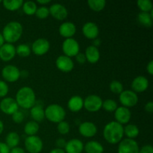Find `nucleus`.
I'll use <instances>...</instances> for the list:
<instances>
[{"instance_id":"9d476101","label":"nucleus","mask_w":153,"mask_h":153,"mask_svg":"<svg viewBox=\"0 0 153 153\" xmlns=\"http://www.w3.org/2000/svg\"><path fill=\"white\" fill-rule=\"evenodd\" d=\"M20 70L14 65H7L1 70L2 78L7 82H15L19 80L20 76Z\"/></svg>"},{"instance_id":"c756f323","label":"nucleus","mask_w":153,"mask_h":153,"mask_svg":"<svg viewBox=\"0 0 153 153\" xmlns=\"http://www.w3.org/2000/svg\"><path fill=\"white\" fill-rule=\"evenodd\" d=\"M152 19L153 18L150 16L149 13L146 12H140L137 16L139 23L147 28L152 26Z\"/></svg>"},{"instance_id":"c03bdc74","label":"nucleus","mask_w":153,"mask_h":153,"mask_svg":"<svg viewBox=\"0 0 153 153\" xmlns=\"http://www.w3.org/2000/svg\"><path fill=\"white\" fill-rule=\"evenodd\" d=\"M10 149L5 143L0 142V153H10Z\"/></svg>"},{"instance_id":"39448f33","label":"nucleus","mask_w":153,"mask_h":153,"mask_svg":"<svg viewBox=\"0 0 153 153\" xmlns=\"http://www.w3.org/2000/svg\"><path fill=\"white\" fill-rule=\"evenodd\" d=\"M25 148L29 153H40L43 150V143L37 135L28 136L25 140Z\"/></svg>"},{"instance_id":"6ab92c4d","label":"nucleus","mask_w":153,"mask_h":153,"mask_svg":"<svg viewBox=\"0 0 153 153\" xmlns=\"http://www.w3.org/2000/svg\"><path fill=\"white\" fill-rule=\"evenodd\" d=\"M79 132L85 137H92L97 133V127L92 122H84L79 125Z\"/></svg>"},{"instance_id":"c9c22d12","label":"nucleus","mask_w":153,"mask_h":153,"mask_svg":"<svg viewBox=\"0 0 153 153\" xmlns=\"http://www.w3.org/2000/svg\"><path fill=\"white\" fill-rule=\"evenodd\" d=\"M109 88H110V91H111L112 93L116 94H120L123 90V85L119 81H112L111 82L109 85Z\"/></svg>"},{"instance_id":"20e7f679","label":"nucleus","mask_w":153,"mask_h":153,"mask_svg":"<svg viewBox=\"0 0 153 153\" xmlns=\"http://www.w3.org/2000/svg\"><path fill=\"white\" fill-rule=\"evenodd\" d=\"M45 117L50 122L58 123L65 119L66 111L64 108L58 104H51L44 109Z\"/></svg>"},{"instance_id":"aec40b11","label":"nucleus","mask_w":153,"mask_h":153,"mask_svg":"<svg viewBox=\"0 0 153 153\" xmlns=\"http://www.w3.org/2000/svg\"><path fill=\"white\" fill-rule=\"evenodd\" d=\"M76 32V27L73 22H64L60 25L59 34L63 37L72 38Z\"/></svg>"},{"instance_id":"6e6552de","label":"nucleus","mask_w":153,"mask_h":153,"mask_svg":"<svg viewBox=\"0 0 153 153\" xmlns=\"http://www.w3.org/2000/svg\"><path fill=\"white\" fill-rule=\"evenodd\" d=\"M102 102L99 96L89 95L84 100V108L89 112H97L102 108Z\"/></svg>"},{"instance_id":"79ce46f5","label":"nucleus","mask_w":153,"mask_h":153,"mask_svg":"<svg viewBox=\"0 0 153 153\" xmlns=\"http://www.w3.org/2000/svg\"><path fill=\"white\" fill-rule=\"evenodd\" d=\"M139 153H153V147L151 145H145L139 150Z\"/></svg>"},{"instance_id":"a211bd4d","label":"nucleus","mask_w":153,"mask_h":153,"mask_svg":"<svg viewBox=\"0 0 153 153\" xmlns=\"http://www.w3.org/2000/svg\"><path fill=\"white\" fill-rule=\"evenodd\" d=\"M82 32L86 38L90 40H95L98 38L100 29L95 22H88L82 27Z\"/></svg>"},{"instance_id":"8fccbe9b","label":"nucleus","mask_w":153,"mask_h":153,"mask_svg":"<svg viewBox=\"0 0 153 153\" xmlns=\"http://www.w3.org/2000/svg\"><path fill=\"white\" fill-rule=\"evenodd\" d=\"M101 44V40L100 39L97 38L95 40H94V42H93V46H96V47L98 48V46Z\"/></svg>"},{"instance_id":"864d4df0","label":"nucleus","mask_w":153,"mask_h":153,"mask_svg":"<svg viewBox=\"0 0 153 153\" xmlns=\"http://www.w3.org/2000/svg\"><path fill=\"white\" fill-rule=\"evenodd\" d=\"M4 43V37H3L2 34L0 33V47H1V46H2L3 44Z\"/></svg>"},{"instance_id":"f704fd0d","label":"nucleus","mask_w":153,"mask_h":153,"mask_svg":"<svg viewBox=\"0 0 153 153\" xmlns=\"http://www.w3.org/2000/svg\"><path fill=\"white\" fill-rule=\"evenodd\" d=\"M137 7L141 12L149 13L152 10V2L150 0H138L137 2Z\"/></svg>"},{"instance_id":"dca6fc26","label":"nucleus","mask_w":153,"mask_h":153,"mask_svg":"<svg viewBox=\"0 0 153 153\" xmlns=\"http://www.w3.org/2000/svg\"><path fill=\"white\" fill-rule=\"evenodd\" d=\"M131 87L134 93H143L149 88V80L145 76H138L133 79Z\"/></svg>"},{"instance_id":"09e8293b","label":"nucleus","mask_w":153,"mask_h":153,"mask_svg":"<svg viewBox=\"0 0 153 153\" xmlns=\"http://www.w3.org/2000/svg\"><path fill=\"white\" fill-rule=\"evenodd\" d=\"M49 153H66L64 149H59V148H55V149H52L49 152Z\"/></svg>"},{"instance_id":"72a5a7b5","label":"nucleus","mask_w":153,"mask_h":153,"mask_svg":"<svg viewBox=\"0 0 153 153\" xmlns=\"http://www.w3.org/2000/svg\"><path fill=\"white\" fill-rule=\"evenodd\" d=\"M102 108L108 112H114L117 108V103L115 100H111V99H108V100L102 102Z\"/></svg>"},{"instance_id":"b1692460","label":"nucleus","mask_w":153,"mask_h":153,"mask_svg":"<svg viewBox=\"0 0 153 153\" xmlns=\"http://www.w3.org/2000/svg\"><path fill=\"white\" fill-rule=\"evenodd\" d=\"M30 114L33 121L40 123L45 119V111L42 105L36 104L30 109Z\"/></svg>"},{"instance_id":"412c9836","label":"nucleus","mask_w":153,"mask_h":153,"mask_svg":"<svg viewBox=\"0 0 153 153\" xmlns=\"http://www.w3.org/2000/svg\"><path fill=\"white\" fill-rule=\"evenodd\" d=\"M64 149L66 153H82L84 150L83 142L79 139H72L67 142Z\"/></svg>"},{"instance_id":"f03ea898","label":"nucleus","mask_w":153,"mask_h":153,"mask_svg":"<svg viewBox=\"0 0 153 153\" xmlns=\"http://www.w3.org/2000/svg\"><path fill=\"white\" fill-rule=\"evenodd\" d=\"M15 100L19 107L24 109H31L36 103L35 93L30 87H22L16 92Z\"/></svg>"},{"instance_id":"de8ad7c7","label":"nucleus","mask_w":153,"mask_h":153,"mask_svg":"<svg viewBox=\"0 0 153 153\" xmlns=\"http://www.w3.org/2000/svg\"><path fill=\"white\" fill-rule=\"evenodd\" d=\"M146 70H147L148 73L149 75H153V61H150L149 62V64H147V67H146Z\"/></svg>"},{"instance_id":"1a4fd4ad","label":"nucleus","mask_w":153,"mask_h":153,"mask_svg":"<svg viewBox=\"0 0 153 153\" xmlns=\"http://www.w3.org/2000/svg\"><path fill=\"white\" fill-rule=\"evenodd\" d=\"M140 147L135 140L125 138L119 143L117 153H139Z\"/></svg>"},{"instance_id":"5fc2aeb1","label":"nucleus","mask_w":153,"mask_h":153,"mask_svg":"<svg viewBox=\"0 0 153 153\" xmlns=\"http://www.w3.org/2000/svg\"><path fill=\"white\" fill-rule=\"evenodd\" d=\"M2 2V1H1V0H0V3H1Z\"/></svg>"},{"instance_id":"bb28decb","label":"nucleus","mask_w":153,"mask_h":153,"mask_svg":"<svg viewBox=\"0 0 153 153\" xmlns=\"http://www.w3.org/2000/svg\"><path fill=\"white\" fill-rule=\"evenodd\" d=\"M123 131L124 134L126 136L127 138L133 139V140H134V138H136L139 135V133H140L138 127L136 125H134V124H128V125H126L123 128Z\"/></svg>"},{"instance_id":"49530a36","label":"nucleus","mask_w":153,"mask_h":153,"mask_svg":"<svg viewBox=\"0 0 153 153\" xmlns=\"http://www.w3.org/2000/svg\"><path fill=\"white\" fill-rule=\"evenodd\" d=\"M10 153H25V152L22 148L16 146V147L13 148V149H10Z\"/></svg>"},{"instance_id":"f8f14e48","label":"nucleus","mask_w":153,"mask_h":153,"mask_svg":"<svg viewBox=\"0 0 153 153\" xmlns=\"http://www.w3.org/2000/svg\"><path fill=\"white\" fill-rule=\"evenodd\" d=\"M0 110L7 115H12L19 110L16 100L12 97H4L0 101Z\"/></svg>"},{"instance_id":"4468645a","label":"nucleus","mask_w":153,"mask_h":153,"mask_svg":"<svg viewBox=\"0 0 153 153\" xmlns=\"http://www.w3.org/2000/svg\"><path fill=\"white\" fill-rule=\"evenodd\" d=\"M49 14L58 20H64L68 16V10L66 7L60 3L52 4L49 8Z\"/></svg>"},{"instance_id":"393cba45","label":"nucleus","mask_w":153,"mask_h":153,"mask_svg":"<svg viewBox=\"0 0 153 153\" xmlns=\"http://www.w3.org/2000/svg\"><path fill=\"white\" fill-rule=\"evenodd\" d=\"M84 150L86 153H103L104 147L98 141L91 140L84 145Z\"/></svg>"},{"instance_id":"2eb2a0df","label":"nucleus","mask_w":153,"mask_h":153,"mask_svg":"<svg viewBox=\"0 0 153 153\" xmlns=\"http://www.w3.org/2000/svg\"><path fill=\"white\" fill-rule=\"evenodd\" d=\"M131 111L128 108L123 107V106L117 107V108L114 111L115 121L121 125L128 123L131 120Z\"/></svg>"},{"instance_id":"58836bf2","label":"nucleus","mask_w":153,"mask_h":153,"mask_svg":"<svg viewBox=\"0 0 153 153\" xmlns=\"http://www.w3.org/2000/svg\"><path fill=\"white\" fill-rule=\"evenodd\" d=\"M9 91V87L5 82L0 80V98L5 97Z\"/></svg>"},{"instance_id":"473e14b6","label":"nucleus","mask_w":153,"mask_h":153,"mask_svg":"<svg viewBox=\"0 0 153 153\" xmlns=\"http://www.w3.org/2000/svg\"><path fill=\"white\" fill-rule=\"evenodd\" d=\"M31 52V48H30L27 44L21 43V44L18 45L16 47V55H19V56L20 57H22V58H25V57L29 56Z\"/></svg>"},{"instance_id":"c85d7f7f","label":"nucleus","mask_w":153,"mask_h":153,"mask_svg":"<svg viewBox=\"0 0 153 153\" xmlns=\"http://www.w3.org/2000/svg\"><path fill=\"white\" fill-rule=\"evenodd\" d=\"M1 3L5 9L10 10V11H14L22 7L23 1L22 0H12V1L4 0Z\"/></svg>"},{"instance_id":"603ef678","label":"nucleus","mask_w":153,"mask_h":153,"mask_svg":"<svg viewBox=\"0 0 153 153\" xmlns=\"http://www.w3.org/2000/svg\"><path fill=\"white\" fill-rule=\"evenodd\" d=\"M4 131V123H3L2 121L0 120V135L1 134V133Z\"/></svg>"},{"instance_id":"e433bc0d","label":"nucleus","mask_w":153,"mask_h":153,"mask_svg":"<svg viewBox=\"0 0 153 153\" xmlns=\"http://www.w3.org/2000/svg\"><path fill=\"white\" fill-rule=\"evenodd\" d=\"M35 15L40 19H46L49 15V8L45 7V6H41L40 7H37V10L35 12Z\"/></svg>"},{"instance_id":"7ed1b4c3","label":"nucleus","mask_w":153,"mask_h":153,"mask_svg":"<svg viewBox=\"0 0 153 153\" xmlns=\"http://www.w3.org/2000/svg\"><path fill=\"white\" fill-rule=\"evenodd\" d=\"M22 31L23 28L20 22L17 21H11L4 25L1 34L4 37V41L7 43L13 44L20 39Z\"/></svg>"},{"instance_id":"a18cd8bd","label":"nucleus","mask_w":153,"mask_h":153,"mask_svg":"<svg viewBox=\"0 0 153 153\" xmlns=\"http://www.w3.org/2000/svg\"><path fill=\"white\" fill-rule=\"evenodd\" d=\"M144 109L147 113L152 114L153 111V102H149L146 103L144 106Z\"/></svg>"},{"instance_id":"cd10ccee","label":"nucleus","mask_w":153,"mask_h":153,"mask_svg":"<svg viewBox=\"0 0 153 153\" xmlns=\"http://www.w3.org/2000/svg\"><path fill=\"white\" fill-rule=\"evenodd\" d=\"M39 129H40V126L38 123L33 120L28 122L24 126V132L28 136L36 135Z\"/></svg>"},{"instance_id":"a878e982","label":"nucleus","mask_w":153,"mask_h":153,"mask_svg":"<svg viewBox=\"0 0 153 153\" xmlns=\"http://www.w3.org/2000/svg\"><path fill=\"white\" fill-rule=\"evenodd\" d=\"M20 142V137L17 133L14 131L9 132L5 137V143L10 149L16 147Z\"/></svg>"},{"instance_id":"5701e85b","label":"nucleus","mask_w":153,"mask_h":153,"mask_svg":"<svg viewBox=\"0 0 153 153\" xmlns=\"http://www.w3.org/2000/svg\"><path fill=\"white\" fill-rule=\"evenodd\" d=\"M67 107L72 112L80 111L84 107V100L80 96H73L69 100Z\"/></svg>"},{"instance_id":"ddd939ff","label":"nucleus","mask_w":153,"mask_h":153,"mask_svg":"<svg viewBox=\"0 0 153 153\" xmlns=\"http://www.w3.org/2000/svg\"><path fill=\"white\" fill-rule=\"evenodd\" d=\"M57 68L64 73H70L74 68V62L71 58L66 55H61L58 57L55 61Z\"/></svg>"},{"instance_id":"f257e3e1","label":"nucleus","mask_w":153,"mask_h":153,"mask_svg":"<svg viewBox=\"0 0 153 153\" xmlns=\"http://www.w3.org/2000/svg\"><path fill=\"white\" fill-rule=\"evenodd\" d=\"M103 137L111 144L119 143L124 136L123 126L116 121H111L105 125L102 131Z\"/></svg>"},{"instance_id":"7c9ffc66","label":"nucleus","mask_w":153,"mask_h":153,"mask_svg":"<svg viewBox=\"0 0 153 153\" xmlns=\"http://www.w3.org/2000/svg\"><path fill=\"white\" fill-rule=\"evenodd\" d=\"M22 10L24 13L28 16H32L35 14V12L37 9L36 2L33 1H27L22 4Z\"/></svg>"},{"instance_id":"f3484780","label":"nucleus","mask_w":153,"mask_h":153,"mask_svg":"<svg viewBox=\"0 0 153 153\" xmlns=\"http://www.w3.org/2000/svg\"><path fill=\"white\" fill-rule=\"evenodd\" d=\"M16 55V47L10 43H4L0 47V59L2 61H10Z\"/></svg>"},{"instance_id":"4c0bfd02","label":"nucleus","mask_w":153,"mask_h":153,"mask_svg":"<svg viewBox=\"0 0 153 153\" xmlns=\"http://www.w3.org/2000/svg\"><path fill=\"white\" fill-rule=\"evenodd\" d=\"M57 130L61 134H67L70 132V124L66 121L63 120L61 122L58 123L57 126Z\"/></svg>"},{"instance_id":"ea45409f","label":"nucleus","mask_w":153,"mask_h":153,"mask_svg":"<svg viewBox=\"0 0 153 153\" xmlns=\"http://www.w3.org/2000/svg\"><path fill=\"white\" fill-rule=\"evenodd\" d=\"M11 116L12 120H13L15 123H21L24 120V118H25L24 114L19 110L15 112V113H13Z\"/></svg>"},{"instance_id":"a19ab883","label":"nucleus","mask_w":153,"mask_h":153,"mask_svg":"<svg viewBox=\"0 0 153 153\" xmlns=\"http://www.w3.org/2000/svg\"><path fill=\"white\" fill-rule=\"evenodd\" d=\"M76 61L81 64H85V63L87 61L86 57H85V53H82V52H79V53L76 55Z\"/></svg>"},{"instance_id":"4be33fe9","label":"nucleus","mask_w":153,"mask_h":153,"mask_svg":"<svg viewBox=\"0 0 153 153\" xmlns=\"http://www.w3.org/2000/svg\"><path fill=\"white\" fill-rule=\"evenodd\" d=\"M85 55L86 57V60L91 64H96L100 61V52L97 47L94 46L93 45L89 46L85 49Z\"/></svg>"},{"instance_id":"2f4dec72","label":"nucleus","mask_w":153,"mask_h":153,"mask_svg":"<svg viewBox=\"0 0 153 153\" xmlns=\"http://www.w3.org/2000/svg\"><path fill=\"white\" fill-rule=\"evenodd\" d=\"M88 6L92 10L100 12L105 8L106 1L105 0H88Z\"/></svg>"},{"instance_id":"0eeeda50","label":"nucleus","mask_w":153,"mask_h":153,"mask_svg":"<svg viewBox=\"0 0 153 153\" xmlns=\"http://www.w3.org/2000/svg\"><path fill=\"white\" fill-rule=\"evenodd\" d=\"M62 50L64 52V55L67 57H76L80 50V46L79 43L74 38H67L63 42Z\"/></svg>"},{"instance_id":"423d86ee","label":"nucleus","mask_w":153,"mask_h":153,"mask_svg":"<svg viewBox=\"0 0 153 153\" xmlns=\"http://www.w3.org/2000/svg\"><path fill=\"white\" fill-rule=\"evenodd\" d=\"M120 102L123 107L132 108L135 106L138 102V97L137 94L131 90L123 91L119 97Z\"/></svg>"},{"instance_id":"37998d69","label":"nucleus","mask_w":153,"mask_h":153,"mask_svg":"<svg viewBox=\"0 0 153 153\" xmlns=\"http://www.w3.org/2000/svg\"><path fill=\"white\" fill-rule=\"evenodd\" d=\"M66 143H67V141L63 138H59L55 141V145H56L57 148H59V149H63L65 147Z\"/></svg>"},{"instance_id":"3c124183","label":"nucleus","mask_w":153,"mask_h":153,"mask_svg":"<svg viewBox=\"0 0 153 153\" xmlns=\"http://www.w3.org/2000/svg\"><path fill=\"white\" fill-rule=\"evenodd\" d=\"M37 2L39 3L40 4H42V5H43V4H49V3L51 2V1H50V0H37Z\"/></svg>"},{"instance_id":"9b49d317","label":"nucleus","mask_w":153,"mask_h":153,"mask_svg":"<svg viewBox=\"0 0 153 153\" xmlns=\"http://www.w3.org/2000/svg\"><path fill=\"white\" fill-rule=\"evenodd\" d=\"M50 48V43L49 40L45 38H38L34 40L31 47V50L34 55L37 56H42L48 52Z\"/></svg>"}]
</instances>
